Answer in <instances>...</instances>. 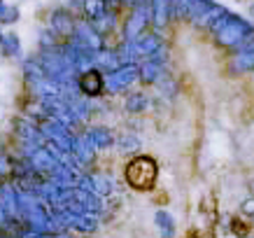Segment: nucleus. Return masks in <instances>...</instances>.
I'll list each match as a JSON object with an SVG mask.
<instances>
[{
  "label": "nucleus",
  "instance_id": "nucleus-11",
  "mask_svg": "<svg viewBox=\"0 0 254 238\" xmlns=\"http://www.w3.org/2000/svg\"><path fill=\"white\" fill-rule=\"evenodd\" d=\"M149 12H152L154 28L163 31L166 23L170 21V0H149Z\"/></svg>",
  "mask_w": 254,
  "mask_h": 238
},
{
  "label": "nucleus",
  "instance_id": "nucleus-14",
  "mask_svg": "<svg viewBox=\"0 0 254 238\" xmlns=\"http://www.w3.org/2000/svg\"><path fill=\"white\" fill-rule=\"evenodd\" d=\"M19 196L21 194L16 192L12 184H2L0 187V206L7 213V217H14L19 213Z\"/></svg>",
  "mask_w": 254,
  "mask_h": 238
},
{
  "label": "nucleus",
  "instance_id": "nucleus-28",
  "mask_svg": "<svg viewBox=\"0 0 254 238\" xmlns=\"http://www.w3.org/2000/svg\"><path fill=\"white\" fill-rule=\"evenodd\" d=\"M108 2H110V5H117V2H119V0H108Z\"/></svg>",
  "mask_w": 254,
  "mask_h": 238
},
{
  "label": "nucleus",
  "instance_id": "nucleus-2",
  "mask_svg": "<svg viewBox=\"0 0 254 238\" xmlns=\"http://www.w3.org/2000/svg\"><path fill=\"white\" fill-rule=\"evenodd\" d=\"M124 177L128 187L138 189V192H147L156 184V177H159V166L152 157H135L126 163V170H124Z\"/></svg>",
  "mask_w": 254,
  "mask_h": 238
},
{
  "label": "nucleus",
  "instance_id": "nucleus-31",
  "mask_svg": "<svg viewBox=\"0 0 254 238\" xmlns=\"http://www.w3.org/2000/svg\"><path fill=\"white\" fill-rule=\"evenodd\" d=\"M56 238H61V236H56Z\"/></svg>",
  "mask_w": 254,
  "mask_h": 238
},
{
  "label": "nucleus",
  "instance_id": "nucleus-21",
  "mask_svg": "<svg viewBox=\"0 0 254 238\" xmlns=\"http://www.w3.org/2000/svg\"><path fill=\"white\" fill-rule=\"evenodd\" d=\"M0 49H2V54L5 56H19V52H21V42H19V38H16L14 33H7V35L2 38V42H0Z\"/></svg>",
  "mask_w": 254,
  "mask_h": 238
},
{
  "label": "nucleus",
  "instance_id": "nucleus-4",
  "mask_svg": "<svg viewBox=\"0 0 254 238\" xmlns=\"http://www.w3.org/2000/svg\"><path fill=\"white\" fill-rule=\"evenodd\" d=\"M138 77H140V68H135L133 63H124V66H119V68L112 70V73L105 77V91L119 93V91H124V89H128Z\"/></svg>",
  "mask_w": 254,
  "mask_h": 238
},
{
  "label": "nucleus",
  "instance_id": "nucleus-5",
  "mask_svg": "<svg viewBox=\"0 0 254 238\" xmlns=\"http://www.w3.org/2000/svg\"><path fill=\"white\" fill-rule=\"evenodd\" d=\"M147 21H152L149 5L140 2V5H135L133 14H128V21H126V26H124V40H126V42L138 40L140 35L147 31Z\"/></svg>",
  "mask_w": 254,
  "mask_h": 238
},
{
  "label": "nucleus",
  "instance_id": "nucleus-22",
  "mask_svg": "<svg viewBox=\"0 0 254 238\" xmlns=\"http://www.w3.org/2000/svg\"><path fill=\"white\" fill-rule=\"evenodd\" d=\"M140 147V140L135 136H122L119 138V150L122 152H133V150H138Z\"/></svg>",
  "mask_w": 254,
  "mask_h": 238
},
{
  "label": "nucleus",
  "instance_id": "nucleus-19",
  "mask_svg": "<svg viewBox=\"0 0 254 238\" xmlns=\"http://www.w3.org/2000/svg\"><path fill=\"white\" fill-rule=\"evenodd\" d=\"M154 220H156V227H159L163 238H175V222H173V217H170L166 210H159L154 215Z\"/></svg>",
  "mask_w": 254,
  "mask_h": 238
},
{
  "label": "nucleus",
  "instance_id": "nucleus-17",
  "mask_svg": "<svg viewBox=\"0 0 254 238\" xmlns=\"http://www.w3.org/2000/svg\"><path fill=\"white\" fill-rule=\"evenodd\" d=\"M119 66H124L122 56H119V52H115V54H110V52H98L96 54V68H108V70H117Z\"/></svg>",
  "mask_w": 254,
  "mask_h": 238
},
{
  "label": "nucleus",
  "instance_id": "nucleus-13",
  "mask_svg": "<svg viewBox=\"0 0 254 238\" xmlns=\"http://www.w3.org/2000/svg\"><path fill=\"white\" fill-rule=\"evenodd\" d=\"M163 63L161 59H145V63L140 66V79L145 82V84H154L163 77Z\"/></svg>",
  "mask_w": 254,
  "mask_h": 238
},
{
  "label": "nucleus",
  "instance_id": "nucleus-24",
  "mask_svg": "<svg viewBox=\"0 0 254 238\" xmlns=\"http://www.w3.org/2000/svg\"><path fill=\"white\" fill-rule=\"evenodd\" d=\"M243 213H245V215H252V217H254V199H250L245 206H243Z\"/></svg>",
  "mask_w": 254,
  "mask_h": 238
},
{
  "label": "nucleus",
  "instance_id": "nucleus-16",
  "mask_svg": "<svg viewBox=\"0 0 254 238\" xmlns=\"http://www.w3.org/2000/svg\"><path fill=\"white\" fill-rule=\"evenodd\" d=\"M86 136L93 143V147H98V150H108V147L115 145V136L105 126H91V129L86 131Z\"/></svg>",
  "mask_w": 254,
  "mask_h": 238
},
{
  "label": "nucleus",
  "instance_id": "nucleus-8",
  "mask_svg": "<svg viewBox=\"0 0 254 238\" xmlns=\"http://www.w3.org/2000/svg\"><path fill=\"white\" fill-rule=\"evenodd\" d=\"M77 89L84 96H100L105 91V77L100 73V68H89V70H82V75L77 77Z\"/></svg>",
  "mask_w": 254,
  "mask_h": 238
},
{
  "label": "nucleus",
  "instance_id": "nucleus-1",
  "mask_svg": "<svg viewBox=\"0 0 254 238\" xmlns=\"http://www.w3.org/2000/svg\"><path fill=\"white\" fill-rule=\"evenodd\" d=\"M210 31L215 35L217 45L233 49V52H243V49H247L254 42V26L247 19H243L238 14H231V12L219 16Z\"/></svg>",
  "mask_w": 254,
  "mask_h": 238
},
{
  "label": "nucleus",
  "instance_id": "nucleus-25",
  "mask_svg": "<svg viewBox=\"0 0 254 238\" xmlns=\"http://www.w3.org/2000/svg\"><path fill=\"white\" fill-rule=\"evenodd\" d=\"M5 220H7V213H5V210H2V206H0V227H2V222H5Z\"/></svg>",
  "mask_w": 254,
  "mask_h": 238
},
{
  "label": "nucleus",
  "instance_id": "nucleus-29",
  "mask_svg": "<svg viewBox=\"0 0 254 238\" xmlns=\"http://www.w3.org/2000/svg\"><path fill=\"white\" fill-rule=\"evenodd\" d=\"M2 38H5V35H2V33H0V42H2Z\"/></svg>",
  "mask_w": 254,
  "mask_h": 238
},
{
  "label": "nucleus",
  "instance_id": "nucleus-20",
  "mask_svg": "<svg viewBox=\"0 0 254 238\" xmlns=\"http://www.w3.org/2000/svg\"><path fill=\"white\" fill-rule=\"evenodd\" d=\"M126 112H142V110H147L149 108V98H147V93H140V91H135V93H128L126 96Z\"/></svg>",
  "mask_w": 254,
  "mask_h": 238
},
{
  "label": "nucleus",
  "instance_id": "nucleus-7",
  "mask_svg": "<svg viewBox=\"0 0 254 238\" xmlns=\"http://www.w3.org/2000/svg\"><path fill=\"white\" fill-rule=\"evenodd\" d=\"M28 163H31L33 170H40V173H54V170L61 166L59 157L52 152V147H47V145L35 147V150L28 154Z\"/></svg>",
  "mask_w": 254,
  "mask_h": 238
},
{
  "label": "nucleus",
  "instance_id": "nucleus-30",
  "mask_svg": "<svg viewBox=\"0 0 254 238\" xmlns=\"http://www.w3.org/2000/svg\"><path fill=\"white\" fill-rule=\"evenodd\" d=\"M252 14H254V5H252Z\"/></svg>",
  "mask_w": 254,
  "mask_h": 238
},
{
  "label": "nucleus",
  "instance_id": "nucleus-10",
  "mask_svg": "<svg viewBox=\"0 0 254 238\" xmlns=\"http://www.w3.org/2000/svg\"><path fill=\"white\" fill-rule=\"evenodd\" d=\"M82 9H84V14H86V21L93 23V26L103 23L110 16L108 0H84V2H82Z\"/></svg>",
  "mask_w": 254,
  "mask_h": 238
},
{
  "label": "nucleus",
  "instance_id": "nucleus-26",
  "mask_svg": "<svg viewBox=\"0 0 254 238\" xmlns=\"http://www.w3.org/2000/svg\"><path fill=\"white\" fill-rule=\"evenodd\" d=\"M128 5H140V2H145V0H126Z\"/></svg>",
  "mask_w": 254,
  "mask_h": 238
},
{
  "label": "nucleus",
  "instance_id": "nucleus-23",
  "mask_svg": "<svg viewBox=\"0 0 254 238\" xmlns=\"http://www.w3.org/2000/svg\"><path fill=\"white\" fill-rule=\"evenodd\" d=\"M14 19H19L16 7H5V9H2V14H0V23H12Z\"/></svg>",
  "mask_w": 254,
  "mask_h": 238
},
{
  "label": "nucleus",
  "instance_id": "nucleus-27",
  "mask_svg": "<svg viewBox=\"0 0 254 238\" xmlns=\"http://www.w3.org/2000/svg\"><path fill=\"white\" fill-rule=\"evenodd\" d=\"M2 9H5V5H2V0H0V14H2Z\"/></svg>",
  "mask_w": 254,
  "mask_h": 238
},
{
  "label": "nucleus",
  "instance_id": "nucleus-15",
  "mask_svg": "<svg viewBox=\"0 0 254 238\" xmlns=\"http://www.w3.org/2000/svg\"><path fill=\"white\" fill-rule=\"evenodd\" d=\"M52 26H54V33L65 35V38H72V35H75V28H77V23H75L72 14H68V12H54V16H52Z\"/></svg>",
  "mask_w": 254,
  "mask_h": 238
},
{
  "label": "nucleus",
  "instance_id": "nucleus-18",
  "mask_svg": "<svg viewBox=\"0 0 254 238\" xmlns=\"http://www.w3.org/2000/svg\"><path fill=\"white\" fill-rule=\"evenodd\" d=\"M198 0H170V19H189V12Z\"/></svg>",
  "mask_w": 254,
  "mask_h": 238
},
{
  "label": "nucleus",
  "instance_id": "nucleus-9",
  "mask_svg": "<svg viewBox=\"0 0 254 238\" xmlns=\"http://www.w3.org/2000/svg\"><path fill=\"white\" fill-rule=\"evenodd\" d=\"M72 42H77V45H82V47H89L93 52H103V38H100L98 28L89 21L77 23L75 35H72Z\"/></svg>",
  "mask_w": 254,
  "mask_h": 238
},
{
  "label": "nucleus",
  "instance_id": "nucleus-6",
  "mask_svg": "<svg viewBox=\"0 0 254 238\" xmlns=\"http://www.w3.org/2000/svg\"><path fill=\"white\" fill-rule=\"evenodd\" d=\"M133 52L135 59H161L163 56V40L156 33H142L138 40H133Z\"/></svg>",
  "mask_w": 254,
  "mask_h": 238
},
{
  "label": "nucleus",
  "instance_id": "nucleus-12",
  "mask_svg": "<svg viewBox=\"0 0 254 238\" xmlns=\"http://www.w3.org/2000/svg\"><path fill=\"white\" fill-rule=\"evenodd\" d=\"M229 70L231 73H250V70H254V42L247 49L233 54V59L229 61Z\"/></svg>",
  "mask_w": 254,
  "mask_h": 238
},
{
  "label": "nucleus",
  "instance_id": "nucleus-3",
  "mask_svg": "<svg viewBox=\"0 0 254 238\" xmlns=\"http://www.w3.org/2000/svg\"><path fill=\"white\" fill-rule=\"evenodd\" d=\"M229 9H224L222 5H217L212 0H198L189 12V21L198 28H212L219 16H224Z\"/></svg>",
  "mask_w": 254,
  "mask_h": 238
}]
</instances>
